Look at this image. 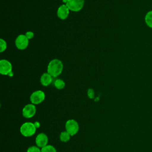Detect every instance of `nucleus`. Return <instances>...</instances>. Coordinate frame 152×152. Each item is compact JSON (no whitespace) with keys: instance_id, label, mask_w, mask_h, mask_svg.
<instances>
[{"instance_id":"1","label":"nucleus","mask_w":152,"mask_h":152,"mask_svg":"<svg viewBox=\"0 0 152 152\" xmlns=\"http://www.w3.org/2000/svg\"><path fill=\"white\" fill-rule=\"evenodd\" d=\"M63 68L64 65L62 62L58 59H53L48 65L47 72L53 77H56L62 74Z\"/></svg>"},{"instance_id":"2","label":"nucleus","mask_w":152,"mask_h":152,"mask_svg":"<svg viewBox=\"0 0 152 152\" xmlns=\"http://www.w3.org/2000/svg\"><path fill=\"white\" fill-rule=\"evenodd\" d=\"M37 128L34 122L27 121L23 123L20 127V132L24 137H30L35 134Z\"/></svg>"},{"instance_id":"3","label":"nucleus","mask_w":152,"mask_h":152,"mask_svg":"<svg viewBox=\"0 0 152 152\" xmlns=\"http://www.w3.org/2000/svg\"><path fill=\"white\" fill-rule=\"evenodd\" d=\"M65 129L71 137L75 135L79 131L80 126L78 122L74 119H68L65 124Z\"/></svg>"},{"instance_id":"4","label":"nucleus","mask_w":152,"mask_h":152,"mask_svg":"<svg viewBox=\"0 0 152 152\" xmlns=\"http://www.w3.org/2000/svg\"><path fill=\"white\" fill-rule=\"evenodd\" d=\"M45 93L41 90H38L33 91L30 96V100L31 103L37 105L42 103L45 99Z\"/></svg>"},{"instance_id":"5","label":"nucleus","mask_w":152,"mask_h":152,"mask_svg":"<svg viewBox=\"0 0 152 152\" xmlns=\"http://www.w3.org/2000/svg\"><path fill=\"white\" fill-rule=\"evenodd\" d=\"M84 2L85 0H67L65 4L70 11L78 12L83 9Z\"/></svg>"},{"instance_id":"6","label":"nucleus","mask_w":152,"mask_h":152,"mask_svg":"<svg viewBox=\"0 0 152 152\" xmlns=\"http://www.w3.org/2000/svg\"><path fill=\"white\" fill-rule=\"evenodd\" d=\"M29 44V40L25 34H21L17 36L15 40V45L19 50L26 49Z\"/></svg>"},{"instance_id":"7","label":"nucleus","mask_w":152,"mask_h":152,"mask_svg":"<svg viewBox=\"0 0 152 152\" xmlns=\"http://www.w3.org/2000/svg\"><path fill=\"white\" fill-rule=\"evenodd\" d=\"M36 113V105L32 103H28L26 104L22 109V115L24 118L30 119L33 118Z\"/></svg>"},{"instance_id":"8","label":"nucleus","mask_w":152,"mask_h":152,"mask_svg":"<svg viewBox=\"0 0 152 152\" xmlns=\"http://www.w3.org/2000/svg\"><path fill=\"white\" fill-rule=\"evenodd\" d=\"M12 69L11 63L7 59L0 61V74L3 75H8Z\"/></svg>"},{"instance_id":"9","label":"nucleus","mask_w":152,"mask_h":152,"mask_svg":"<svg viewBox=\"0 0 152 152\" xmlns=\"http://www.w3.org/2000/svg\"><path fill=\"white\" fill-rule=\"evenodd\" d=\"M49 138L45 132L39 133L35 138V144L40 148H42L48 144Z\"/></svg>"},{"instance_id":"10","label":"nucleus","mask_w":152,"mask_h":152,"mask_svg":"<svg viewBox=\"0 0 152 152\" xmlns=\"http://www.w3.org/2000/svg\"><path fill=\"white\" fill-rule=\"evenodd\" d=\"M69 9L68 8V7L66 6V4H62L61 5L58 10H57V12H56V14L58 17L61 19V20H65L68 18L69 14Z\"/></svg>"},{"instance_id":"11","label":"nucleus","mask_w":152,"mask_h":152,"mask_svg":"<svg viewBox=\"0 0 152 152\" xmlns=\"http://www.w3.org/2000/svg\"><path fill=\"white\" fill-rule=\"evenodd\" d=\"M52 78L53 77L48 72H45L41 75L40 81L43 86L47 87L51 84L52 82Z\"/></svg>"},{"instance_id":"12","label":"nucleus","mask_w":152,"mask_h":152,"mask_svg":"<svg viewBox=\"0 0 152 152\" xmlns=\"http://www.w3.org/2000/svg\"><path fill=\"white\" fill-rule=\"evenodd\" d=\"M71 135L65 130L62 131L59 134V140L62 142H67L71 139Z\"/></svg>"},{"instance_id":"13","label":"nucleus","mask_w":152,"mask_h":152,"mask_svg":"<svg viewBox=\"0 0 152 152\" xmlns=\"http://www.w3.org/2000/svg\"><path fill=\"white\" fill-rule=\"evenodd\" d=\"M144 21L146 25L152 28V10L148 11L144 17Z\"/></svg>"},{"instance_id":"14","label":"nucleus","mask_w":152,"mask_h":152,"mask_svg":"<svg viewBox=\"0 0 152 152\" xmlns=\"http://www.w3.org/2000/svg\"><path fill=\"white\" fill-rule=\"evenodd\" d=\"M54 86L58 90H62L65 87V83L63 80L58 78L55 81Z\"/></svg>"},{"instance_id":"15","label":"nucleus","mask_w":152,"mask_h":152,"mask_svg":"<svg viewBox=\"0 0 152 152\" xmlns=\"http://www.w3.org/2000/svg\"><path fill=\"white\" fill-rule=\"evenodd\" d=\"M41 152H57V150L53 145L48 144L41 148Z\"/></svg>"},{"instance_id":"16","label":"nucleus","mask_w":152,"mask_h":152,"mask_svg":"<svg viewBox=\"0 0 152 152\" xmlns=\"http://www.w3.org/2000/svg\"><path fill=\"white\" fill-rule=\"evenodd\" d=\"M26 152H41V148L36 145H31L27 149Z\"/></svg>"},{"instance_id":"17","label":"nucleus","mask_w":152,"mask_h":152,"mask_svg":"<svg viewBox=\"0 0 152 152\" xmlns=\"http://www.w3.org/2000/svg\"><path fill=\"white\" fill-rule=\"evenodd\" d=\"M7 48V44L5 40L3 39H0V52H4Z\"/></svg>"},{"instance_id":"18","label":"nucleus","mask_w":152,"mask_h":152,"mask_svg":"<svg viewBox=\"0 0 152 152\" xmlns=\"http://www.w3.org/2000/svg\"><path fill=\"white\" fill-rule=\"evenodd\" d=\"M87 96L90 99H93L95 97V92L94 90L91 88H89L87 90Z\"/></svg>"},{"instance_id":"19","label":"nucleus","mask_w":152,"mask_h":152,"mask_svg":"<svg viewBox=\"0 0 152 152\" xmlns=\"http://www.w3.org/2000/svg\"><path fill=\"white\" fill-rule=\"evenodd\" d=\"M25 35L27 37V39L28 40L30 39H31L34 37V34L33 31H27L26 33H25Z\"/></svg>"},{"instance_id":"20","label":"nucleus","mask_w":152,"mask_h":152,"mask_svg":"<svg viewBox=\"0 0 152 152\" xmlns=\"http://www.w3.org/2000/svg\"><path fill=\"white\" fill-rule=\"evenodd\" d=\"M34 125H35V126H36V127L37 128H39V126H40V123H39L38 121H36L35 122H34Z\"/></svg>"}]
</instances>
